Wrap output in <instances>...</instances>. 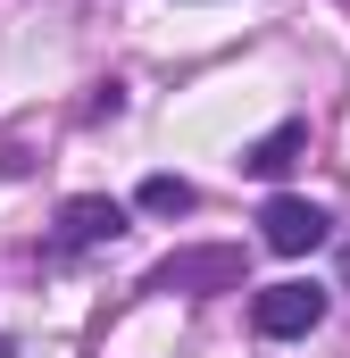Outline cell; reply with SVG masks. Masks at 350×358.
Returning <instances> with one entry per match:
<instances>
[{
  "label": "cell",
  "instance_id": "6da1fadb",
  "mask_svg": "<svg viewBox=\"0 0 350 358\" xmlns=\"http://www.w3.org/2000/svg\"><path fill=\"white\" fill-rule=\"evenodd\" d=\"M259 234H267V250H284V259H309L326 234H334V217L317 208V200H292V192H275L259 208Z\"/></svg>",
  "mask_w": 350,
  "mask_h": 358
},
{
  "label": "cell",
  "instance_id": "7a4b0ae2",
  "mask_svg": "<svg viewBox=\"0 0 350 358\" xmlns=\"http://www.w3.org/2000/svg\"><path fill=\"white\" fill-rule=\"evenodd\" d=\"M251 325H259L267 342H292V334L326 325V292L317 283H267L259 300H251Z\"/></svg>",
  "mask_w": 350,
  "mask_h": 358
},
{
  "label": "cell",
  "instance_id": "3957f363",
  "mask_svg": "<svg viewBox=\"0 0 350 358\" xmlns=\"http://www.w3.org/2000/svg\"><path fill=\"white\" fill-rule=\"evenodd\" d=\"M234 292L242 283V250H183V259H159L150 267V292Z\"/></svg>",
  "mask_w": 350,
  "mask_h": 358
},
{
  "label": "cell",
  "instance_id": "277c9868",
  "mask_svg": "<svg viewBox=\"0 0 350 358\" xmlns=\"http://www.w3.org/2000/svg\"><path fill=\"white\" fill-rule=\"evenodd\" d=\"M117 234H125V208L100 200V192H84V200L59 208V250H100V242H117Z\"/></svg>",
  "mask_w": 350,
  "mask_h": 358
},
{
  "label": "cell",
  "instance_id": "5b68a950",
  "mask_svg": "<svg viewBox=\"0 0 350 358\" xmlns=\"http://www.w3.org/2000/svg\"><path fill=\"white\" fill-rule=\"evenodd\" d=\"M300 150H309V125H275V134H259V142L242 150V167H251V176H284Z\"/></svg>",
  "mask_w": 350,
  "mask_h": 358
},
{
  "label": "cell",
  "instance_id": "8992f818",
  "mask_svg": "<svg viewBox=\"0 0 350 358\" xmlns=\"http://www.w3.org/2000/svg\"><path fill=\"white\" fill-rule=\"evenodd\" d=\"M192 200H200V192L183 176H150L142 183V208H150V217H192Z\"/></svg>",
  "mask_w": 350,
  "mask_h": 358
},
{
  "label": "cell",
  "instance_id": "52a82bcc",
  "mask_svg": "<svg viewBox=\"0 0 350 358\" xmlns=\"http://www.w3.org/2000/svg\"><path fill=\"white\" fill-rule=\"evenodd\" d=\"M0 358H17V342H8V334H0Z\"/></svg>",
  "mask_w": 350,
  "mask_h": 358
}]
</instances>
